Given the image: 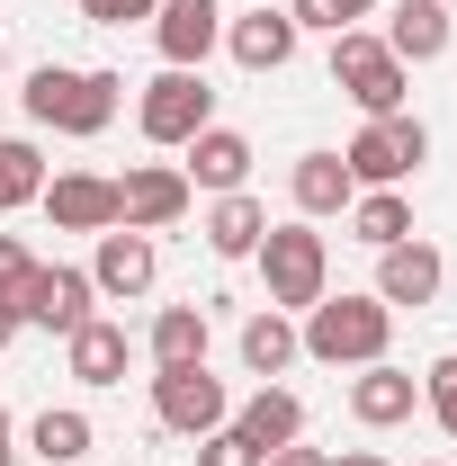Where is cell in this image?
<instances>
[{
	"label": "cell",
	"mask_w": 457,
	"mask_h": 466,
	"mask_svg": "<svg viewBox=\"0 0 457 466\" xmlns=\"http://www.w3.org/2000/svg\"><path fill=\"white\" fill-rule=\"evenodd\" d=\"M260 466H332V458H323V449H296V440H287V449H269Z\"/></svg>",
	"instance_id": "cell-32"
},
{
	"label": "cell",
	"mask_w": 457,
	"mask_h": 466,
	"mask_svg": "<svg viewBox=\"0 0 457 466\" xmlns=\"http://www.w3.org/2000/svg\"><path fill=\"white\" fill-rule=\"evenodd\" d=\"M0 63H9V55H0Z\"/></svg>",
	"instance_id": "cell-38"
},
{
	"label": "cell",
	"mask_w": 457,
	"mask_h": 466,
	"mask_svg": "<svg viewBox=\"0 0 457 466\" xmlns=\"http://www.w3.org/2000/svg\"><path fill=\"white\" fill-rule=\"evenodd\" d=\"M341 162H350L359 188H395V179H412L421 162H431V135H421V116H368Z\"/></svg>",
	"instance_id": "cell-5"
},
{
	"label": "cell",
	"mask_w": 457,
	"mask_h": 466,
	"mask_svg": "<svg viewBox=\"0 0 457 466\" xmlns=\"http://www.w3.org/2000/svg\"><path fill=\"white\" fill-rule=\"evenodd\" d=\"M296 323H287L279 305H269V314H251V323H242V368H251V377H279V368H296Z\"/></svg>",
	"instance_id": "cell-24"
},
{
	"label": "cell",
	"mask_w": 457,
	"mask_h": 466,
	"mask_svg": "<svg viewBox=\"0 0 457 466\" xmlns=\"http://www.w3.org/2000/svg\"><path fill=\"white\" fill-rule=\"evenodd\" d=\"M18 341V305H9V296H0V350Z\"/></svg>",
	"instance_id": "cell-33"
},
{
	"label": "cell",
	"mask_w": 457,
	"mask_h": 466,
	"mask_svg": "<svg viewBox=\"0 0 457 466\" xmlns=\"http://www.w3.org/2000/svg\"><path fill=\"white\" fill-rule=\"evenodd\" d=\"M421 466H440V458H421Z\"/></svg>",
	"instance_id": "cell-36"
},
{
	"label": "cell",
	"mask_w": 457,
	"mask_h": 466,
	"mask_svg": "<svg viewBox=\"0 0 457 466\" xmlns=\"http://www.w3.org/2000/svg\"><path fill=\"white\" fill-rule=\"evenodd\" d=\"M287 188H296L305 216H350V198H359V179H350L341 153H305V162L287 171Z\"/></svg>",
	"instance_id": "cell-20"
},
{
	"label": "cell",
	"mask_w": 457,
	"mask_h": 466,
	"mask_svg": "<svg viewBox=\"0 0 457 466\" xmlns=\"http://www.w3.org/2000/svg\"><path fill=\"white\" fill-rule=\"evenodd\" d=\"M117 72H81V63H46L27 81V116L55 126V135H108L117 126Z\"/></svg>",
	"instance_id": "cell-2"
},
{
	"label": "cell",
	"mask_w": 457,
	"mask_h": 466,
	"mask_svg": "<svg viewBox=\"0 0 457 466\" xmlns=\"http://www.w3.org/2000/svg\"><path fill=\"white\" fill-rule=\"evenodd\" d=\"M260 233H269V207H260L251 188H233V198H216V207H207V251H216V260L260 251Z\"/></svg>",
	"instance_id": "cell-21"
},
{
	"label": "cell",
	"mask_w": 457,
	"mask_h": 466,
	"mask_svg": "<svg viewBox=\"0 0 457 466\" xmlns=\"http://www.w3.org/2000/svg\"><path fill=\"white\" fill-rule=\"evenodd\" d=\"M90 269H36L18 288V323H46V332H81L90 323Z\"/></svg>",
	"instance_id": "cell-10"
},
{
	"label": "cell",
	"mask_w": 457,
	"mask_h": 466,
	"mask_svg": "<svg viewBox=\"0 0 457 466\" xmlns=\"http://www.w3.org/2000/svg\"><path fill=\"white\" fill-rule=\"evenodd\" d=\"M36 198H46V153H36L27 135H9V144H0V216H9V207H36Z\"/></svg>",
	"instance_id": "cell-26"
},
{
	"label": "cell",
	"mask_w": 457,
	"mask_h": 466,
	"mask_svg": "<svg viewBox=\"0 0 457 466\" xmlns=\"http://www.w3.org/2000/svg\"><path fill=\"white\" fill-rule=\"evenodd\" d=\"M421 395H431V421L457 440V350L449 359H431V377H421Z\"/></svg>",
	"instance_id": "cell-28"
},
{
	"label": "cell",
	"mask_w": 457,
	"mask_h": 466,
	"mask_svg": "<svg viewBox=\"0 0 457 466\" xmlns=\"http://www.w3.org/2000/svg\"><path fill=\"white\" fill-rule=\"evenodd\" d=\"M386 55H395V63H440V55H449V0H395Z\"/></svg>",
	"instance_id": "cell-17"
},
{
	"label": "cell",
	"mask_w": 457,
	"mask_h": 466,
	"mask_svg": "<svg viewBox=\"0 0 457 466\" xmlns=\"http://www.w3.org/2000/svg\"><path fill=\"white\" fill-rule=\"evenodd\" d=\"M153 368H207V305H162L153 314Z\"/></svg>",
	"instance_id": "cell-22"
},
{
	"label": "cell",
	"mask_w": 457,
	"mask_h": 466,
	"mask_svg": "<svg viewBox=\"0 0 457 466\" xmlns=\"http://www.w3.org/2000/svg\"><path fill=\"white\" fill-rule=\"evenodd\" d=\"M368 9H377V0H287V18H296V36H305V27H323V36H341L350 18H368Z\"/></svg>",
	"instance_id": "cell-27"
},
{
	"label": "cell",
	"mask_w": 457,
	"mask_h": 466,
	"mask_svg": "<svg viewBox=\"0 0 457 466\" xmlns=\"http://www.w3.org/2000/svg\"><path fill=\"white\" fill-rule=\"evenodd\" d=\"M225 46H233L242 72H287V55H296V18H287V9H242V18L225 27Z\"/></svg>",
	"instance_id": "cell-16"
},
{
	"label": "cell",
	"mask_w": 457,
	"mask_h": 466,
	"mask_svg": "<svg viewBox=\"0 0 457 466\" xmlns=\"http://www.w3.org/2000/svg\"><path fill=\"white\" fill-rule=\"evenodd\" d=\"M179 153H188V162H179V171H188V188H216V198H233V188L251 179V135H233V126L188 135Z\"/></svg>",
	"instance_id": "cell-11"
},
{
	"label": "cell",
	"mask_w": 457,
	"mask_h": 466,
	"mask_svg": "<svg viewBox=\"0 0 457 466\" xmlns=\"http://www.w3.org/2000/svg\"><path fill=\"white\" fill-rule=\"evenodd\" d=\"M162 0H81V18L90 27H126V18H153Z\"/></svg>",
	"instance_id": "cell-31"
},
{
	"label": "cell",
	"mask_w": 457,
	"mask_h": 466,
	"mask_svg": "<svg viewBox=\"0 0 457 466\" xmlns=\"http://www.w3.org/2000/svg\"><path fill=\"white\" fill-rule=\"evenodd\" d=\"M0 431H9V421H0Z\"/></svg>",
	"instance_id": "cell-37"
},
{
	"label": "cell",
	"mask_w": 457,
	"mask_h": 466,
	"mask_svg": "<svg viewBox=\"0 0 457 466\" xmlns=\"http://www.w3.org/2000/svg\"><path fill=\"white\" fill-rule=\"evenodd\" d=\"M27 279H36V260H27V242H18V233H0V296L18 305V288H27Z\"/></svg>",
	"instance_id": "cell-30"
},
{
	"label": "cell",
	"mask_w": 457,
	"mask_h": 466,
	"mask_svg": "<svg viewBox=\"0 0 457 466\" xmlns=\"http://www.w3.org/2000/svg\"><path fill=\"white\" fill-rule=\"evenodd\" d=\"M63 350H72V377H81V386H126V323H99V314H90V323H81V332H63Z\"/></svg>",
	"instance_id": "cell-18"
},
{
	"label": "cell",
	"mask_w": 457,
	"mask_h": 466,
	"mask_svg": "<svg viewBox=\"0 0 457 466\" xmlns=\"http://www.w3.org/2000/svg\"><path fill=\"white\" fill-rule=\"evenodd\" d=\"M332 90H350L368 116H403V63L386 55V36H359V27H341L332 36Z\"/></svg>",
	"instance_id": "cell-4"
},
{
	"label": "cell",
	"mask_w": 457,
	"mask_h": 466,
	"mask_svg": "<svg viewBox=\"0 0 457 466\" xmlns=\"http://www.w3.org/2000/svg\"><path fill=\"white\" fill-rule=\"evenodd\" d=\"M225 431H242V440H251V449L269 458V449H287V440H305V404H296L287 386H260V395H251V404L233 412Z\"/></svg>",
	"instance_id": "cell-19"
},
{
	"label": "cell",
	"mask_w": 457,
	"mask_h": 466,
	"mask_svg": "<svg viewBox=\"0 0 457 466\" xmlns=\"http://www.w3.org/2000/svg\"><path fill=\"white\" fill-rule=\"evenodd\" d=\"M188 198H198V188H188L179 162H135V171L117 179V225L126 233H162V225L188 216Z\"/></svg>",
	"instance_id": "cell-8"
},
{
	"label": "cell",
	"mask_w": 457,
	"mask_h": 466,
	"mask_svg": "<svg viewBox=\"0 0 457 466\" xmlns=\"http://www.w3.org/2000/svg\"><path fill=\"white\" fill-rule=\"evenodd\" d=\"M153 269H162V260H153V233L108 225V233H99V260H90V288H99V296H144Z\"/></svg>",
	"instance_id": "cell-12"
},
{
	"label": "cell",
	"mask_w": 457,
	"mask_h": 466,
	"mask_svg": "<svg viewBox=\"0 0 457 466\" xmlns=\"http://www.w3.org/2000/svg\"><path fill=\"white\" fill-rule=\"evenodd\" d=\"M350 233H359L368 251L412 242V207H403V188H368V198H350Z\"/></svg>",
	"instance_id": "cell-23"
},
{
	"label": "cell",
	"mask_w": 457,
	"mask_h": 466,
	"mask_svg": "<svg viewBox=\"0 0 457 466\" xmlns=\"http://www.w3.org/2000/svg\"><path fill=\"white\" fill-rule=\"evenodd\" d=\"M198 466H260V449H251L242 431H207V440H198Z\"/></svg>",
	"instance_id": "cell-29"
},
{
	"label": "cell",
	"mask_w": 457,
	"mask_h": 466,
	"mask_svg": "<svg viewBox=\"0 0 457 466\" xmlns=\"http://www.w3.org/2000/svg\"><path fill=\"white\" fill-rule=\"evenodd\" d=\"M260 279H269V305H323V279H332V251L314 225H269L260 233Z\"/></svg>",
	"instance_id": "cell-3"
},
{
	"label": "cell",
	"mask_w": 457,
	"mask_h": 466,
	"mask_svg": "<svg viewBox=\"0 0 457 466\" xmlns=\"http://www.w3.org/2000/svg\"><path fill=\"white\" fill-rule=\"evenodd\" d=\"M0 466H18V449H9V431H0Z\"/></svg>",
	"instance_id": "cell-35"
},
{
	"label": "cell",
	"mask_w": 457,
	"mask_h": 466,
	"mask_svg": "<svg viewBox=\"0 0 457 466\" xmlns=\"http://www.w3.org/2000/svg\"><path fill=\"white\" fill-rule=\"evenodd\" d=\"M412 404H421V377L412 368H359V386H350V412L368 421V431H395V421H412Z\"/></svg>",
	"instance_id": "cell-14"
},
{
	"label": "cell",
	"mask_w": 457,
	"mask_h": 466,
	"mask_svg": "<svg viewBox=\"0 0 457 466\" xmlns=\"http://www.w3.org/2000/svg\"><path fill=\"white\" fill-rule=\"evenodd\" d=\"M153 421H162V431H179V440L225 431V421H233L225 377H207V368H162V377H153Z\"/></svg>",
	"instance_id": "cell-6"
},
{
	"label": "cell",
	"mask_w": 457,
	"mask_h": 466,
	"mask_svg": "<svg viewBox=\"0 0 457 466\" xmlns=\"http://www.w3.org/2000/svg\"><path fill=\"white\" fill-rule=\"evenodd\" d=\"M216 36H225V9L216 0H162L153 9V46L171 72H198V63L216 55Z\"/></svg>",
	"instance_id": "cell-9"
},
{
	"label": "cell",
	"mask_w": 457,
	"mask_h": 466,
	"mask_svg": "<svg viewBox=\"0 0 457 466\" xmlns=\"http://www.w3.org/2000/svg\"><path fill=\"white\" fill-rule=\"evenodd\" d=\"M332 466H386V458H377V449H350V458H332Z\"/></svg>",
	"instance_id": "cell-34"
},
{
	"label": "cell",
	"mask_w": 457,
	"mask_h": 466,
	"mask_svg": "<svg viewBox=\"0 0 457 466\" xmlns=\"http://www.w3.org/2000/svg\"><path fill=\"white\" fill-rule=\"evenodd\" d=\"M27 449H36V458L46 466H72V458H90V412H72V404H46L36 412V431H27Z\"/></svg>",
	"instance_id": "cell-25"
},
{
	"label": "cell",
	"mask_w": 457,
	"mask_h": 466,
	"mask_svg": "<svg viewBox=\"0 0 457 466\" xmlns=\"http://www.w3.org/2000/svg\"><path fill=\"white\" fill-rule=\"evenodd\" d=\"M46 216H55V233H108L117 225V179L63 171L55 188H46Z\"/></svg>",
	"instance_id": "cell-13"
},
{
	"label": "cell",
	"mask_w": 457,
	"mask_h": 466,
	"mask_svg": "<svg viewBox=\"0 0 457 466\" xmlns=\"http://www.w3.org/2000/svg\"><path fill=\"white\" fill-rule=\"evenodd\" d=\"M440 251L431 242H395V251H377V305H431L440 296Z\"/></svg>",
	"instance_id": "cell-15"
},
{
	"label": "cell",
	"mask_w": 457,
	"mask_h": 466,
	"mask_svg": "<svg viewBox=\"0 0 457 466\" xmlns=\"http://www.w3.org/2000/svg\"><path fill=\"white\" fill-rule=\"evenodd\" d=\"M296 341L323 368H377L386 341H395V305H377V296H323V305H305Z\"/></svg>",
	"instance_id": "cell-1"
},
{
	"label": "cell",
	"mask_w": 457,
	"mask_h": 466,
	"mask_svg": "<svg viewBox=\"0 0 457 466\" xmlns=\"http://www.w3.org/2000/svg\"><path fill=\"white\" fill-rule=\"evenodd\" d=\"M135 126H144V144H188V135H207V126H216V90H207V72H162V81L144 90Z\"/></svg>",
	"instance_id": "cell-7"
}]
</instances>
